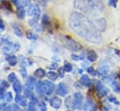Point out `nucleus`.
Listing matches in <instances>:
<instances>
[{
	"instance_id": "nucleus-1",
	"label": "nucleus",
	"mask_w": 120,
	"mask_h": 111,
	"mask_svg": "<svg viewBox=\"0 0 120 111\" xmlns=\"http://www.w3.org/2000/svg\"><path fill=\"white\" fill-rule=\"evenodd\" d=\"M69 26L77 36L92 44H100L102 40L95 24L80 12H72L69 17Z\"/></svg>"
},
{
	"instance_id": "nucleus-2",
	"label": "nucleus",
	"mask_w": 120,
	"mask_h": 111,
	"mask_svg": "<svg viewBox=\"0 0 120 111\" xmlns=\"http://www.w3.org/2000/svg\"><path fill=\"white\" fill-rule=\"evenodd\" d=\"M75 8L86 13L98 14L102 12L103 4L101 0H75Z\"/></svg>"
},
{
	"instance_id": "nucleus-3",
	"label": "nucleus",
	"mask_w": 120,
	"mask_h": 111,
	"mask_svg": "<svg viewBox=\"0 0 120 111\" xmlns=\"http://www.w3.org/2000/svg\"><path fill=\"white\" fill-rule=\"evenodd\" d=\"M60 39L62 41V43L65 45L66 48H68L70 51L73 52H79L81 50H83V47L80 43H78L77 41H75V39H73L71 36H60Z\"/></svg>"
},
{
	"instance_id": "nucleus-4",
	"label": "nucleus",
	"mask_w": 120,
	"mask_h": 111,
	"mask_svg": "<svg viewBox=\"0 0 120 111\" xmlns=\"http://www.w3.org/2000/svg\"><path fill=\"white\" fill-rule=\"evenodd\" d=\"M73 102H74V108L81 109L83 107V96L80 92H75L73 95Z\"/></svg>"
},
{
	"instance_id": "nucleus-5",
	"label": "nucleus",
	"mask_w": 120,
	"mask_h": 111,
	"mask_svg": "<svg viewBox=\"0 0 120 111\" xmlns=\"http://www.w3.org/2000/svg\"><path fill=\"white\" fill-rule=\"evenodd\" d=\"M95 89L97 91V93L99 94L100 97H103L104 95H106L107 93V89L102 85L101 81H97L96 85H95Z\"/></svg>"
},
{
	"instance_id": "nucleus-6",
	"label": "nucleus",
	"mask_w": 120,
	"mask_h": 111,
	"mask_svg": "<svg viewBox=\"0 0 120 111\" xmlns=\"http://www.w3.org/2000/svg\"><path fill=\"white\" fill-rule=\"evenodd\" d=\"M36 92L39 94V95H43V94H47V91H48V88H47V84L46 82H43V81H39L38 83H36Z\"/></svg>"
},
{
	"instance_id": "nucleus-7",
	"label": "nucleus",
	"mask_w": 120,
	"mask_h": 111,
	"mask_svg": "<svg viewBox=\"0 0 120 111\" xmlns=\"http://www.w3.org/2000/svg\"><path fill=\"white\" fill-rule=\"evenodd\" d=\"M95 26L98 29L99 32H103L106 28V21L105 19L101 18V19H98L96 22H95Z\"/></svg>"
},
{
	"instance_id": "nucleus-8",
	"label": "nucleus",
	"mask_w": 120,
	"mask_h": 111,
	"mask_svg": "<svg viewBox=\"0 0 120 111\" xmlns=\"http://www.w3.org/2000/svg\"><path fill=\"white\" fill-rule=\"evenodd\" d=\"M83 108H84L85 111H96V109H97L95 104H94L91 100H90V98L87 99L86 103H85L84 106H83Z\"/></svg>"
},
{
	"instance_id": "nucleus-9",
	"label": "nucleus",
	"mask_w": 120,
	"mask_h": 111,
	"mask_svg": "<svg viewBox=\"0 0 120 111\" xmlns=\"http://www.w3.org/2000/svg\"><path fill=\"white\" fill-rule=\"evenodd\" d=\"M56 92H57V94H59L60 96H65L68 93V88L64 83H60L58 85Z\"/></svg>"
},
{
	"instance_id": "nucleus-10",
	"label": "nucleus",
	"mask_w": 120,
	"mask_h": 111,
	"mask_svg": "<svg viewBox=\"0 0 120 111\" xmlns=\"http://www.w3.org/2000/svg\"><path fill=\"white\" fill-rule=\"evenodd\" d=\"M42 25L45 28H47L49 32H50V28H51V22H50V19L49 17L47 15V14H44L43 17H42Z\"/></svg>"
},
{
	"instance_id": "nucleus-11",
	"label": "nucleus",
	"mask_w": 120,
	"mask_h": 111,
	"mask_svg": "<svg viewBox=\"0 0 120 111\" xmlns=\"http://www.w3.org/2000/svg\"><path fill=\"white\" fill-rule=\"evenodd\" d=\"M50 105L52 107L56 108V109H59L61 106V100H60L59 97L57 96H54L50 99Z\"/></svg>"
},
{
	"instance_id": "nucleus-12",
	"label": "nucleus",
	"mask_w": 120,
	"mask_h": 111,
	"mask_svg": "<svg viewBox=\"0 0 120 111\" xmlns=\"http://www.w3.org/2000/svg\"><path fill=\"white\" fill-rule=\"evenodd\" d=\"M109 72H110V69H109V66L108 65H101L100 68H99V70H98V73L101 76V77H106L108 74H109Z\"/></svg>"
},
{
	"instance_id": "nucleus-13",
	"label": "nucleus",
	"mask_w": 120,
	"mask_h": 111,
	"mask_svg": "<svg viewBox=\"0 0 120 111\" xmlns=\"http://www.w3.org/2000/svg\"><path fill=\"white\" fill-rule=\"evenodd\" d=\"M15 101L17 104H19L22 107H26L27 106V101L25 100V98H23L20 93H17L16 97H15Z\"/></svg>"
},
{
	"instance_id": "nucleus-14",
	"label": "nucleus",
	"mask_w": 120,
	"mask_h": 111,
	"mask_svg": "<svg viewBox=\"0 0 120 111\" xmlns=\"http://www.w3.org/2000/svg\"><path fill=\"white\" fill-rule=\"evenodd\" d=\"M29 14L31 16H34L35 18H38L40 15V8L38 6H34L29 10Z\"/></svg>"
},
{
	"instance_id": "nucleus-15",
	"label": "nucleus",
	"mask_w": 120,
	"mask_h": 111,
	"mask_svg": "<svg viewBox=\"0 0 120 111\" xmlns=\"http://www.w3.org/2000/svg\"><path fill=\"white\" fill-rule=\"evenodd\" d=\"M80 82H81V84L83 86H85V87H90V84H91V80H90V79L89 78V76L83 75L81 77V79H80Z\"/></svg>"
},
{
	"instance_id": "nucleus-16",
	"label": "nucleus",
	"mask_w": 120,
	"mask_h": 111,
	"mask_svg": "<svg viewBox=\"0 0 120 111\" xmlns=\"http://www.w3.org/2000/svg\"><path fill=\"white\" fill-rule=\"evenodd\" d=\"M25 86H26L29 90H32L33 88H34V87L36 86V80H35V79H34V78H33V77L29 78V79H27V81H26Z\"/></svg>"
},
{
	"instance_id": "nucleus-17",
	"label": "nucleus",
	"mask_w": 120,
	"mask_h": 111,
	"mask_svg": "<svg viewBox=\"0 0 120 111\" xmlns=\"http://www.w3.org/2000/svg\"><path fill=\"white\" fill-rule=\"evenodd\" d=\"M6 60L8 63V64L11 65V66H14V65L17 64V57L15 55H8Z\"/></svg>"
},
{
	"instance_id": "nucleus-18",
	"label": "nucleus",
	"mask_w": 120,
	"mask_h": 111,
	"mask_svg": "<svg viewBox=\"0 0 120 111\" xmlns=\"http://www.w3.org/2000/svg\"><path fill=\"white\" fill-rule=\"evenodd\" d=\"M13 89H14V91H16V93H21V92H22V86L21 82H20L18 79H16V80L13 82Z\"/></svg>"
},
{
	"instance_id": "nucleus-19",
	"label": "nucleus",
	"mask_w": 120,
	"mask_h": 111,
	"mask_svg": "<svg viewBox=\"0 0 120 111\" xmlns=\"http://www.w3.org/2000/svg\"><path fill=\"white\" fill-rule=\"evenodd\" d=\"M87 58L90 62H95L98 58L97 56V53L94 52V51H89L88 52V54H87Z\"/></svg>"
},
{
	"instance_id": "nucleus-20",
	"label": "nucleus",
	"mask_w": 120,
	"mask_h": 111,
	"mask_svg": "<svg viewBox=\"0 0 120 111\" xmlns=\"http://www.w3.org/2000/svg\"><path fill=\"white\" fill-rule=\"evenodd\" d=\"M12 26H13V29H14V32H15V34L18 36H20V37H22V28L21 26L18 24H12Z\"/></svg>"
},
{
	"instance_id": "nucleus-21",
	"label": "nucleus",
	"mask_w": 120,
	"mask_h": 111,
	"mask_svg": "<svg viewBox=\"0 0 120 111\" xmlns=\"http://www.w3.org/2000/svg\"><path fill=\"white\" fill-rule=\"evenodd\" d=\"M34 76L36 78H38V79H42V78H44L46 76V71L44 69H42V68H38V69H36L34 71Z\"/></svg>"
},
{
	"instance_id": "nucleus-22",
	"label": "nucleus",
	"mask_w": 120,
	"mask_h": 111,
	"mask_svg": "<svg viewBox=\"0 0 120 111\" xmlns=\"http://www.w3.org/2000/svg\"><path fill=\"white\" fill-rule=\"evenodd\" d=\"M45 82L47 84V88H48L47 94L49 95V94H51V93L54 91V90H55V85L53 83H51V82H49V81H45Z\"/></svg>"
},
{
	"instance_id": "nucleus-23",
	"label": "nucleus",
	"mask_w": 120,
	"mask_h": 111,
	"mask_svg": "<svg viewBox=\"0 0 120 111\" xmlns=\"http://www.w3.org/2000/svg\"><path fill=\"white\" fill-rule=\"evenodd\" d=\"M17 16H18L19 19H23L25 17V10H24V8L22 7L18 8V9H17Z\"/></svg>"
},
{
	"instance_id": "nucleus-24",
	"label": "nucleus",
	"mask_w": 120,
	"mask_h": 111,
	"mask_svg": "<svg viewBox=\"0 0 120 111\" xmlns=\"http://www.w3.org/2000/svg\"><path fill=\"white\" fill-rule=\"evenodd\" d=\"M2 6L3 8L6 9V10H8V11H12V7H11V4L8 1V0H2Z\"/></svg>"
},
{
	"instance_id": "nucleus-25",
	"label": "nucleus",
	"mask_w": 120,
	"mask_h": 111,
	"mask_svg": "<svg viewBox=\"0 0 120 111\" xmlns=\"http://www.w3.org/2000/svg\"><path fill=\"white\" fill-rule=\"evenodd\" d=\"M47 76H48V78L49 79H51V80H56L57 79H58V74L56 73V72H54V71H49L48 74H47Z\"/></svg>"
},
{
	"instance_id": "nucleus-26",
	"label": "nucleus",
	"mask_w": 120,
	"mask_h": 111,
	"mask_svg": "<svg viewBox=\"0 0 120 111\" xmlns=\"http://www.w3.org/2000/svg\"><path fill=\"white\" fill-rule=\"evenodd\" d=\"M66 107L68 108H74V102H73V97H68L66 99Z\"/></svg>"
},
{
	"instance_id": "nucleus-27",
	"label": "nucleus",
	"mask_w": 120,
	"mask_h": 111,
	"mask_svg": "<svg viewBox=\"0 0 120 111\" xmlns=\"http://www.w3.org/2000/svg\"><path fill=\"white\" fill-rule=\"evenodd\" d=\"M63 68H64V71L65 72H71L72 70H73V65L70 63H65V64H64V66H63Z\"/></svg>"
},
{
	"instance_id": "nucleus-28",
	"label": "nucleus",
	"mask_w": 120,
	"mask_h": 111,
	"mask_svg": "<svg viewBox=\"0 0 120 111\" xmlns=\"http://www.w3.org/2000/svg\"><path fill=\"white\" fill-rule=\"evenodd\" d=\"M26 36H27V38H29V39H31V40H36V39H37V36H36V35H34V34H33L32 32H30V31L27 32Z\"/></svg>"
},
{
	"instance_id": "nucleus-29",
	"label": "nucleus",
	"mask_w": 120,
	"mask_h": 111,
	"mask_svg": "<svg viewBox=\"0 0 120 111\" xmlns=\"http://www.w3.org/2000/svg\"><path fill=\"white\" fill-rule=\"evenodd\" d=\"M8 79L9 82H14V81L17 79V77H16V75H15L14 73H10V74L8 76Z\"/></svg>"
},
{
	"instance_id": "nucleus-30",
	"label": "nucleus",
	"mask_w": 120,
	"mask_h": 111,
	"mask_svg": "<svg viewBox=\"0 0 120 111\" xmlns=\"http://www.w3.org/2000/svg\"><path fill=\"white\" fill-rule=\"evenodd\" d=\"M24 93H25V96L26 97H28V98H31L32 100L33 99H34V94H33V92H32V91L31 90H25L24 91Z\"/></svg>"
},
{
	"instance_id": "nucleus-31",
	"label": "nucleus",
	"mask_w": 120,
	"mask_h": 111,
	"mask_svg": "<svg viewBox=\"0 0 120 111\" xmlns=\"http://www.w3.org/2000/svg\"><path fill=\"white\" fill-rule=\"evenodd\" d=\"M0 86H1V88L6 89V88H8L9 87V84H8V81H6V80H1L0 81Z\"/></svg>"
},
{
	"instance_id": "nucleus-32",
	"label": "nucleus",
	"mask_w": 120,
	"mask_h": 111,
	"mask_svg": "<svg viewBox=\"0 0 120 111\" xmlns=\"http://www.w3.org/2000/svg\"><path fill=\"white\" fill-rule=\"evenodd\" d=\"M39 108L40 111H47V106L44 102H40L39 103Z\"/></svg>"
},
{
	"instance_id": "nucleus-33",
	"label": "nucleus",
	"mask_w": 120,
	"mask_h": 111,
	"mask_svg": "<svg viewBox=\"0 0 120 111\" xmlns=\"http://www.w3.org/2000/svg\"><path fill=\"white\" fill-rule=\"evenodd\" d=\"M20 72H21V75H22L23 78H27V72H26V69H25L24 67H21Z\"/></svg>"
},
{
	"instance_id": "nucleus-34",
	"label": "nucleus",
	"mask_w": 120,
	"mask_h": 111,
	"mask_svg": "<svg viewBox=\"0 0 120 111\" xmlns=\"http://www.w3.org/2000/svg\"><path fill=\"white\" fill-rule=\"evenodd\" d=\"M88 72L90 73V75H92V76H96V75H97V73H96L97 71H96V70H95V69H94L92 66L88 68Z\"/></svg>"
},
{
	"instance_id": "nucleus-35",
	"label": "nucleus",
	"mask_w": 120,
	"mask_h": 111,
	"mask_svg": "<svg viewBox=\"0 0 120 111\" xmlns=\"http://www.w3.org/2000/svg\"><path fill=\"white\" fill-rule=\"evenodd\" d=\"M108 99H109L110 102H112V103H114V104H116V105H119V102L116 100V97H114V96H109Z\"/></svg>"
},
{
	"instance_id": "nucleus-36",
	"label": "nucleus",
	"mask_w": 120,
	"mask_h": 111,
	"mask_svg": "<svg viewBox=\"0 0 120 111\" xmlns=\"http://www.w3.org/2000/svg\"><path fill=\"white\" fill-rule=\"evenodd\" d=\"M6 100L8 102H11L12 101V93L11 92H8L6 94Z\"/></svg>"
},
{
	"instance_id": "nucleus-37",
	"label": "nucleus",
	"mask_w": 120,
	"mask_h": 111,
	"mask_svg": "<svg viewBox=\"0 0 120 111\" xmlns=\"http://www.w3.org/2000/svg\"><path fill=\"white\" fill-rule=\"evenodd\" d=\"M113 86H114V90L116 91V92H119L120 93V85L117 83H114L113 84Z\"/></svg>"
},
{
	"instance_id": "nucleus-38",
	"label": "nucleus",
	"mask_w": 120,
	"mask_h": 111,
	"mask_svg": "<svg viewBox=\"0 0 120 111\" xmlns=\"http://www.w3.org/2000/svg\"><path fill=\"white\" fill-rule=\"evenodd\" d=\"M116 4H117V0H109V5L116 8Z\"/></svg>"
},
{
	"instance_id": "nucleus-39",
	"label": "nucleus",
	"mask_w": 120,
	"mask_h": 111,
	"mask_svg": "<svg viewBox=\"0 0 120 111\" xmlns=\"http://www.w3.org/2000/svg\"><path fill=\"white\" fill-rule=\"evenodd\" d=\"M10 108H11V109H10L11 111H21L20 107H18L17 105H12Z\"/></svg>"
},
{
	"instance_id": "nucleus-40",
	"label": "nucleus",
	"mask_w": 120,
	"mask_h": 111,
	"mask_svg": "<svg viewBox=\"0 0 120 111\" xmlns=\"http://www.w3.org/2000/svg\"><path fill=\"white\" fill-rule=\"evenodd\" d=\"M10 52V49L8 48V47H4L3 49H2V52L3 53H8Z\"/></svg>"
},
{
	"instance_id": "nucleus-41",
	"label": "nucleus",
	"mask_w": 120,
	"mask_h": 111,
	"mask_svg": "<svg viewBox=\"0 0 120 111\" xmlns=\"http://www.w3.org/2000/svg\"><path fill=\"white\" fill-rule=\"evenodd\" d=\"M63 71H64V68H63V67L59 68V76L61 77V78H62V77H63V75H64V72H63Z\"/></svg>"
},
{
	"instance_id": "nucleus-42",
	"label": "nucleus",
	"mask_w": 120,
	"mask_h": 111,
	"mask_svg": "<svg viewBox=\"0 0 120 111\" xmlns=\"http://www.w3.org/2000/svg\"><path fill=\"white\" fill-rule=\"evenodd\" d=\"M72 59L75 60V61H78V60H81V58H79L78 55H75V54H73L72 55Z\"/></svg>"
},
{
	"instance_id": "nucleus-43",
	"label": "nucleus",
	"mask_w": 120,
	"mask_h": 111,
	"mask_svg": "<svg viewBox=\"0 0 120 111\" xmlns=\"http://www.w3.org/2000/svg\"><path fill=\"white\" fill-rule=\"evenodd\" d=\"M13 48H14V51H19V49H20V44H19V43H15V44L13 45Z\"/></svg>"
},
{
	"instance_id": "nucleus-44",
	"label": "nucleus",
	"mask_w": 120,
	"mask_h": 111,
	"mask_svg": "<svg viewBox=\"0 0 120 111\" xmlns=\"http://www.w3.org/2000/svg\"><path fill=\"white\" fill-rule=\"evenodd\" d=\"M4 29H5V24H4V23H3V22L0 20V31L2 32Z\"/></svg>"
},
{
	"instance_id": "nucleus-45",
	"label": "nucleus",
	"mask_w": 120,
	"mask_h": 111,
	"mask_svg": "<svg viewBox=\"0 0 120 111\" xmlns=\"http://www.w3.org/2000/svg\"><path fill=\"white\" fill-rule=\"evenodd\" d=\"M4 93H5V92H4V89H3V88H2V89L0 88V99H2V98L4 97Z\"/></svg>"
},
{
	"instance_id": "nucleus-46",
	"label": "nucleus",
	"mask_w": 120,
	"mask_h": 111,
	"mask_svg": "<svg viewBox=\"0 0 120 111\" xmlns=\"http://www.w3.org/2000/svg\"><path fill=\"white\" fill-rule=\"evenodd\" d=\"M12 1H13V3L15 4V6H17V7L19 6V3H20V0H12Z\"/></svg>"
},
{
	"instance_id": "nucleus-47",
	"label": "nucleus",
	"mask_w": 120,
	"mask_h": 111,
	"mask_svg": "<svg viewBox=\"0 0 120 111\" xmlns=\"http://www.w3.org/2000/svg\"><path fill=\"white\" fill-rule=\"evenodd\" d=\"M116 52L117 54H119V55H120V52H119V51H117V50H116Z\"/></svg>"
},
{
	"instance_id": "nucleus-48",
	"label": "nucleus",
	"mask_w": 120,
	"mask_h": 111,
	"mask_svg": "<svg viewBox=\"0 0 120 111\" xmlns=\"http://www.w3.org/2000/svg\"><path fill=\"white\" fill-rule=\"evenodd\" d=\"M118 76H119V79H120V71H119V73H118Z\"/></svg>"
},
{
	"instance_id": "nucleus-49",
	"label": "nucleus",
	"mask_w": 120,
	"mask_h": 111,
	"mask_svg": "<svg viewBox=\"0 0 120 111\" xmlns=\"http://www.w3.org/2000/svg\"><path fill=\"white\" fill-rule=\"evenodd\" d=\"M68 111H71V110H68Z\"/></svg>"
}]
</instances>
